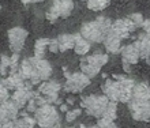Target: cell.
<instances>
[{
	"mask_svg": "<svg viewBox=\"0 0 150 128\" xmlns=\"http://www.w3.org/2000/svg\"><path fill=\"white\" fill-rule=\"evenodd\" d=\"M8 100H11V96H10V90L7 87H0V102L4 104V102H7Z\"/></svg>",
	"mask_w": 150,
	"mask_h": 128,
	"instance_id": "obj_25",
	"label": "cell"
},
{
	"mask_svg": "<svg viewBox=\"0 0 150 128\" xmlns=\"http://www.w3.org/2000/svg\"><path fill=\"white\" fill-rule=\"evenodd\" d=\"M111 4V0H87L86 6L91 11H103Z\"/></svg>",
	"mask_w": 150,
	"mask_h": 128,
	"instance_id": "obj_19",
	"label": "cell"
},
{
	"mask_svg": "<svg viewBox=\"0 0 150 128\" xmlns=\"http://www.w3.org/2000/svg\"><path fill=\"white\" fill-rule=\"evenodd\" d=\"M59 110L60 112H63V113H67L70 109H68V104H62L59 106Z\"/></svg>",
	"mask_w": 150,
	"mask_h": 128,
	"instance_id": "obj_29",
	"label": "cell"
},
{
	"mask_svg": "<svg viewBox=\"0 0 150 128\" xmlns=\"http://www.w3.org/2000/svg\"><path fill=\"white\" fill-rule=\"evenodd\" d=\"M62 84L56 80H44L41 82L38 86V91L42 96H53V94H59V91L62 90Z\"/></svg>",
	"mask_w": 150,
	"mask_h": 128,
	"instance_id": "obj_14",
	"label": "cell"
},
{
	"mask_svg": "<svg viewBox=\"0 0 150 128\" xmlns=\"http://www.w3.org/2000/svg\"><path fill=\"white\" fill-rule=\"evenodd\" d=\"M116 116H117V102L111 101V102H109V105L107 106V109H105V113H104L103 117H105V119H109V120H113L115 121Z\"/></svg>",
	"mask_w": 150,
	"mask_h": 128,
	"instance_id": "obj_21",
	"label": "cell"
},
{
	"mask_svg": "<svg viewBox=\"0 0 150 128\" xmlns=\"http://www.w3.org/2000/svg\"><path fill=\"white\" fill-rule=\"evenodd\" d=\"M81 115H82V108L70 109V110L66 113V121H67V123H72V121L76 120Z\"/></svg>",
	"mask_w": 150,
	"mask_h": 128,
	"instance_id": "obj_22",
	"label": "cell"
},
{
	"mask_svg": "<svg viewBox=\"0 0 150 128\" xmlns=\"http://www.w3.org/2000/svg\"><path fill=\"white\" fill-rule=\"evenodd\" d=\"M11 56H8V55H1V59H0V74L3 78L8 76L10 74V68H11Z\"/></svg>",
	"mask_w": 150,
	"mask_h": 128,
	"instance_id": "obj_20",
	"label": "cell"
},
{
	"mask_svg": "<svg viewBox=\"0 0 150 128\" xmlns=\"http://www.w3.org/2000/svg\"><path fill=\"white\" fill-rule=\"evenodd\" d=\"M128 18L132 20V23H134L137 27H142L143 22H145V18H143V15H142V14H139V12H134V14H131Z\"/></svg>",
	"mask_w": 150,
	"mask_h": 128,
	"instance_id": "obj_24",
	"label": "cell"
},
{
	"mask_svg": "<svg viewBox=\"0 0 150 128\" xmlns=\"http://www.w3.org/2000/svg\"><path fill=\"white\" fill-rule=\"evenodd\" d=\"M111 100L108 98L105 94H89V96L82 97L81 100V108L85 109V112L91 117L100 119L104 116L105 109L109 105Z\"/></svg>",
	"mask_w": 150,
	"mask_h": 128,
	"instance_id": "obj_4",
	"label": "cell"
},
{
	"mask_svg": "<svg viewBox=\"0 0 150 128\" xmlns=\"http://www.w3.org/2000/svg\"><path fill=\"white\" fill-rule=\"evenodd\" d=\"M112 23L113 22L109 18H107V16H98L94 20L82 23L79 33L87 41L94 42V44H100V42L105 41V37H107Z\"/></svg>",
	"mask_w": 150,
	"mask_h": 128,
	"instance_id": "obj_3",
	"label": "cell"
},
{
	"mask_svg": "<svg viewBox=\"0 0 150 128\" xmlns=\"http://www.w3.org/2000/svg\"><path fill=\"white\" fill-rule=\"evenodd\" d=\"M108 60H109L108 53H103V52L91 53V55L82 59V61H81V71L83 74H86L90 79H93L100 74L101 68L108 63Z\"/></svg>",
	"mask_w": 150,
	"mask_h": 128,
	"instance_id": "obj_5",
	"label": "cell"
},
{
	"mask_svg": "<svg viewBox=\"0 0 150 128\" xmlns=\"http://www.w3.org/2000/svg\"><path fill=\"white\" fill-rule=\"evenodd\" d=\"M19 110L21 108L16 105V102L14 100H8L7 102L1 104V108H0V119H1V124H6V123H10V121H14L15 119L19 117Z\"/></svg>",
	"mask_w": 150,
	"mask_h": 128,
	"instance_id": "obj_11",
	"label": "cell"
},
{
	"mask_svg": "<svg viewBox=\"0 0 150 128\" xmlns=\"http://www.w3.org/2000/svg\"><path fill=\"white\" fill-rule=\"evenodd\" d=\"M68 128H75V127H68Z\"/></svg>",
	"mask_w": 150,
	"mask_h": 128,
	"instance_id": "obj_33",
	"label": "cell"
},
{
	"mask_svg": "<svg viewBox=\"0 0 150 128\" xmlns=\"http://www.w3.org/2000/svg\"><path fill=\"white\" fill-rule=\"evenodd\" d=\"M78 128H100V127H98L97 124H96V125H90V127H87V125H83V124H82V125H79Z\"/></svg>",
	"mask_w": 150,
	"mask_h": 128,
	"instance_id": "obj_32",
	"label": "cell"
},
{
	"mask_svg": "<svg viewBox=\"0 0 150 128\" xmlns=\"http://www.w3.org/2000/svg\"><path fill=\"white\" fill-rule=\"evenodd\" d=\"M68 105H72L75 102V100H74V97H67V101H66Z\"/></svg>",
	"mask_w": 150,
	"mask_h": 128,
	"instance_id": "obj_31",
	"label": "cell"
},
{
	"mask_svg": "<svg viewBox=\"0 0 150 128\" xmlns=\"http://www.w3.org/2000/svg\"><path fill=\"white\" fill-rule=\"evenodd\" d=\"M29 33L26 29L15 26L8 30L7 33V38H8V45L10 49L12 51V53H19L25 46V42L28 40Z\"/></svg>",
	"mask_w": 150,
	"mask_h": 128,
	"instance_id": "obj_9",
	"label": "cell"
},
{
	"mask_svg": "<svg viewBox=\"0 0 150 128\" xmlns=\"http://www.w3.org/2000/svg\"><path fill=\"white\" fill-rule=\"evenodd\" d=\"M49 51H51L52 53L60 52V51H59V42H57V38H53V40H51V42H49Z\"/></svg>",
	"mask_w": 150,
	"mask_h": 128,
	"instance_id": "obj_27",
	"label": "cell"
},
{
	"mask_svg": "<svg viewBox=\"0 0 150 128\" xmlns=\"http://www.w3.org/2000/svg\"><path fill=\"white\" fill-rule=\"evenodd\" d=\"M49 38H38L34 44V57L36 59H45L47 49H49Z\"/></svg>",
	"mask_w": 150,
	"mask_h": 128,
	"instance_id": "obj_18",
	"label": "cell"
},
{
	"mask_svg": "<svg viewBox=\"0 0 150 128\" xmlns=\"http://www.w3.org/2000/svg\"><path fill=\"white\" fill-rule=\"evenodd\" d=\"M120 56H122L123 68L127 72H130L131 67L141 60V53H139V49L135 42L124 45L122 48V51H120Z\"/></svg>",
	"mask_w": 150,
	"mask_h": 128,
	"instance_id": "obj_10",
	"label": "cell"
},
{
	"mask_svg": "<svg viewBox=\"0 0 150 128\" xmlns=\"http://www.w3.org/2000/svg\"><path fill=\"white\" fill-rule=\"evenodd\" d=\"M37 121L26 110L21 113V116L14 120V128H36Z\"/></svg>",
	"mask_w": 150,
	"mask_h": 128,
	"instance_id": "obj_17",
	"label": "cell"
},
{
	"mask_svg": "<svg viewBox=\"0 0 150 128\" xmlns=\"http://www.w3.org/2000/svg\"><path fill=\"white\" fill-rule=\"evenodd\" d=\"M135 44L139 49L141 53V59L146 61H150V34L147 33H142L138 37V40L135 41Z\"/></svg>",
	"mask_w": 150,
	"mask_h": 128,
	"instance_id": "obj_12",
	"label": "cell"
},
{
	"mask_svg": "<svg viewBox=\"0 0 150 128\" xmlns=\"http://www.w3.org/2000/svg\"><path fill=\"white\" fill-rule=\"evenodd\" d=\"M23 4H36V3H41L44 0H21Z\"/></svg>",
	"mask_w": 150,
	"mask_h": 128,
	"instance_id": "obj_30",
	"label": "cell"
},
{
	"mask_svg": "<svg viewBox=\"0 0 150 128\" xmlns=\"http://www.w3.org/2000/svg\"><path fill=\"white\" fill-rule=\"evenodd\" d=\"M37 109H38V105H37L36 100L32 98V100L28 102V105H26V112L28 113H36Z\"/></svg>",
	"mask_w": 150,
	"mask_h": 128,
	"instance_id": "obj_26",
	"label": "cell"
},
{
	"mask_svg": "<svg viewBox=\"0 0 150 128\" xmlns=\"http://www.w3.org/2000/svg\"><path fill=\"white\" fill-rule=\"evenodd\" d=\"M36 70H37V75L40 76V79L42 80H49L53 68L52 64L47 60V59H36Z\"/></svg>",
	"mask_w": 150,
	"mask_h": 128,
	"instance_id": "obj_13",
	"label": "cell"
},
{
	"mask_svg": "<svg viewBox=\"0 0 150 128\" xmlns=\"http://www.w3.org/2000/svg\"><path fill=\"white\" fill-rule=\"evenodd\" d=\"M135 83L134 80L124 75H115L111 79H107L103 84V93L115 102L128 104L132 97V89Z\"/></svg>",
	"mask_w": 150,
	"mask_h": 128,
	"instance_id": "obj_2",
	"label": "cell"
},
{
	"mask_svg": "<svg viewBox=\"0 0 150 128\" xmlns=\"http://www.w3.org/2000/svg\"><path fill=\"white\" fill-rule=\"evenodd\" d=\"M143 30V33H147V34H150V18L149 19H145V22H143L142 27H141Z\"/></svg>",
	"mask_w": 150,
	"mask_h": 128,
	"instance_id": "obj_28",
	"label": "cell"
},
{
	"mask_svg": "<svg viewBox=\"0 0 150 128\" xmlns=\"http://www.w3.org/2000/svg\"><path fill=\"white\" fill-rule=\"evenodd\" d=\"M76 36V41H75V46H74V51L76 55L79 56H86L87 53L90 52V48H91V42L87 41L86 38H83L81 33H75Z\"/></svg>",
	"mask_w": 150,
	"mask_h": 128,
	"instance_id": "obj_16",
	"label": "cell"
},
{
	"mask_svg": "<svg viewBox=\"0 0 150 128\" xmlns=\"http://www.w3.org/2000/svg\"><path fill=\"white\" fill-rule=\"evenodd\" d=\"M135 29L138 27L132 23V20L128 16L113 20V23H112L111 29H109V32L105 37V41H104V46L107 49V52L112 53V55L120 53L123 48L122 41L126 40Z\"/></svg>",
	"mask_w": 150,
	"mask_h": 128,
	"instance_id": "obj_1",
	"label": "cell"
},
{
	"mask_svg": "<svg viewBox=\"0 0 150 128\" xmlns=\"http://www.w3.org/2000/svg\"><path fill=\"white\" fill-rule=\"evenodd\" d=\"M90 78L81 72H72V74H66V83L63 84L64 91L67 93H72V94H76V93L83 91L90 84Z\"/></svg>",
	"mask_w": 150,
	"mask_h": 128,
	"instance_id": "obj_8",
	"label": "cell"
},
{
	"mask_svg": "<svg viewBox=\"0 0 150 128\" xmlns=\"http://www.w3.org/2000/svg\"><path fill=\"white\" fill-rule=\"evenodd\" d=\"M74 10V0H52L51 6L45 12V18L49 22H55L59 18H68Z\"/></svg>",
	"mask_w": 150,
	"mask_h": 128,
	"instance_id": "obj_7",
	"label": "cell"
},
{
	"mask_svg": "<svg viewBox=\"0 0 150 128\" xmlns=\"http://www.w3.org/2000/svg\"><path fill=\"white\" fill-rule=\"evenodd\" d=\"M34 119L40 128H51L60 124V113L52 104L38 106L34 113Z\"/></svg>",
	"mask_w": 150,
	"mask_h": 128,
	"instance_id": "obj_6",
	"label": "cell"
},
{
	"mask_svg": "<svg viewBox=\"0 0 150 128\" xmlns=\"http://www.w3.org/2000/svg\"><path fill=\"white\" fill-rule=\"evenodd\" d=\"M97 125L100 128H116L113 120H109V119H105V117H100L97 119Z\"/></svg>",
	"mask_w": 150,
	"mask_h": 128,
	"instance_id": "obj_23",
	"label": "cell"
},
{
	"mask_svg": "<svg viewBox=\"0 0 150 128\" xmlns=\"http://www.w3.org/2000/svg\"><path fill=\"white\" fill-rule=\"evenodd\" d=\"M83 1H87V0H83Z\"/></svg>",
	"mask_w": 150,
	"mask_h": 128,
	"instance_id": "obj_34",
	"label": "cell"
},
{
	"mask_svg": "<svg viewBox=\"0 0 150 128\" xmlns=\"http://www.w3.org/2000/svg\"><path fill=\"white\" fill-rule=\"evenodd\" d=\"M76 36L71 33H63L57 37V42H59V51L60 52H67L70 49H74Z\"/></svg>",
	"mask_w": 150,
	"mask_h": 128,
	"instance_id": "obj_15",
	"label": "cell"
}]
</instances>
